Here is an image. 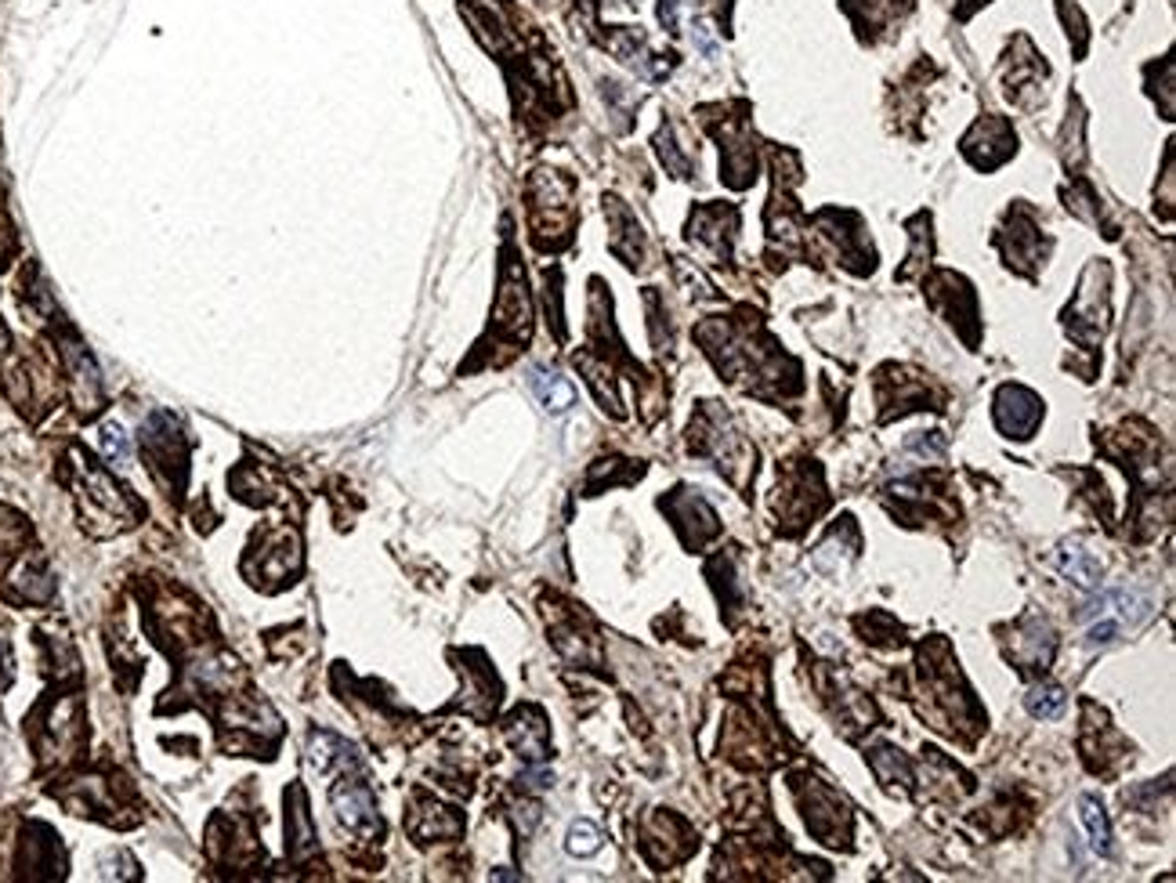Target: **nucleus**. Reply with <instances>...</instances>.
I'll return each instance as SVG.
<instances>
[{
  "instance_id": "nucleus-10",
  "label": "nucleus",
  "mask_w": 1176,
  "mask_h": 883,
  "mask_svg": "<svg viewBox=\"0 0 1176 883\" xmlns=\"http://www.w3.org/2000/svg\"><path fill=\"white\" fill-rule=\"evenodd\" d=\"M529 384H532V391H536V399L543 402V409H551V413H565V409L576 402V388H572L565 377H558V373L532 370Z\"/></svg>"
},
{
  "instance_id": "nucleus-6",
  "label": "nucleus",
  "mask_w": 1176,
  "mask_h": 883,
  "mask_svg": "<svg viewBox=\"0 0 1176 883\" xmlns=\"http://www.w3.org/2000/svg\"><path fill=\"white\" fill-rule=\"evenodd\" d=\"M409 833L417 840H446V836L460 833V815H453L442 804H431V800H417V808L409 815Z\"/></svg>"
},
{
  "instance_id": "nucleus-15",
  "label": "nucleus",
  "mask_w": 1176,
  "mask_h": 883,
  "mask_svg": "<svg viewBox=\"0 0 1176 883\" xmlns=\"http://www.w3.org/2000/svg\"><path fill=\"white\" fill-rule=\"evenodd\" d=\"M565 847H569V855L576 858H590L601 851V829L594 826V822H587V818H579V822H572L569 826V840H565Z\"/></svg>"
},
{
  "instance_id": "nucleus-14",
  "label": "nucleus",
  "mask_w": 1176,
  "mask_h": 883,
  "mask_svg": "<svg viewBox=\"0 0 1176 883\" xmlns=\"http://www.w3.org/2000/svg\"><path fill=\"white\" fill-rule=\"evenodd\" d=\"M286 836H290V851L297 858L304 851H312V822L304 818V811L297 808V789H290V815H286Z\"/></svg>"
},
{
  "instance_id": "nucleus-2",
  "label": "nucleus",
  "mask_w": 1176,
  "mask_h": 883,
  "mask_svg": "<svg viewBox=\"0 0 1176 883\" xmlns=\"http://www.w3.org/2000/svg\"><path fill=\"white\" fill-rule=\"evenodd\" d=\"M80 478H84V485H80V511H84V522L91 529H95V522H113V532H116L134 522L138 507L127 500L124 489L105 475V471L84 464V456H80Z\"/></svg>"
},
{
  "instance_id": "nucleus-13",
  "label": "nucleus",
  "mask_w": 1176,
  "mask_h": 883,
  "mask_svg": "<svg viewBox=\"0 0 1176 883\" xmlns=\"http://www.w3.org/2000/svg\"><path fill=\"white\" fill-rule=\"evenodd\" d=\"M1082 822H1086V829H1090L1093 851L1111 855V826H1108V815H1104L1101 800L1097 797H1082Z\"/></svg>"
},
{
  "instance_id": "nucleus-11",
  "label": "nucleus",
  "mask_w": 1176,
  "mask_h": 883,
  "mask_svg": "<svg viewBox=\"0 0 1176 883\" xmlns=\"http://www.w3.org/2000/svg\"><path fill=\"white\" fill-rule=\"evenodd\" d=\"M1061 572L1082 590H1093L1097 583H1101V561L1093 558L1086 547H1079V543H1072V547H1064L1061 551Z\"/></svg>"
},
{
  "instance_id": "nucleus-1",
  "label": "nucleus",
  "mask_w": 1176,
  "mask_h": 883,
  "mask_svg": "<svg viewBox=\"0 0 1176 883\" xmlns=\"http://www.w3.org/2000/svg\"><path fill=\"white\" fill-rule=\"evenodd\" d=\"M1148 612H1151V601L1140 590L1133 587L1104 590L1101 598L1090 605V630H1086V637H1090V645H1111L1126 630L1140 627L1148 619Z\"/></svg>"
},
{
  "instance_id": "nucleus-7",
  "label": "nucleus",
  "mask_w": 1176,
  "mask_h": 883,
  "mask_svg": "<svg viewBox=\"0 0 1176 883\" xmlns=\"http://www.w3.org/2000/svg\"><path fill=\"white\" fill-rule=\"evenodd\" d=\"M66 362H69V373H73V388L76 395H80V402H84V409H91L98 402V395H102V377H98V366L95 359L87 355L84 344L69 341L66 348Z\"/></svg>"
},
{
  "instance_id": "nucleus-5",
  "label": "nucleus",
  "mask_w": 1176,
  "mask_h": 883,
  "mask_svg": "<svg viewBox=\"0 0 1176 883\" xmlns=\"http://www.w3.org/2000/svg\"><path fill=\"white\" fill-rule=\"evenodd\" d=\"M511 746L522 753L525 760H543L547 757V724H543L540 710H518L511 717Z\"/></svg>"
},
{
  "instance_id": "nucleus-19",
  "label": "nucleus",
  "mask_w": 1176,
  "mask_h": 883,
  "mask_svg": "<svg viewBox=\"0 0 1176 883\" xmlns=\"http://www.w3.org/2000/svg\"><path fill=\"white\" fill-rule=\"evenodd\" d=\"M522 782L529 789H551L554 786V775H551V771H529Z\"/></svg>"
},
{
  "instance_id": "nucleus-22",
  "label": "nucleus",
  "mask_w": 1176,
  "mask_h": 883,
  "mask_svg": "<svg viewBox=\"0 0 1176 883\" xmlns=\"http://www.w3.org/2000/svg\"><path fill=\"white\" fill-rule=\"evenodd\" d=\"M0 681H8V656H4V648H0Z\"/></svg>"
},
{
  "instance_id": "nucleus-8",
  "label": "nucleus",
  "mask_w": 1176,
  "mask_h": 883,
  "mask_svg": "<svg viewBox=\"0 0 1176 883\" xmlns=\"http://www.w3.org/2000/svg\"><path fill=\"white\" fill-rule=\"evenodd\" d=\"M1014 659L1017 663H1025L1028 670H1046L1053 659V634L1050 627H1043V623H1035V619H1028L1025 630H1021V637L1014 641Z\"/></svg>"
},
{
  "instance_id": "nucleus-3",
  "label": "nucleus",
  "mask_w": 1176,
  "mask_h": 883,
  "mask_svg": "<svg viewBox=\"0 0 1176 883\" xmlns=\"http://www.w3.org/2000/svg\"><path fill=\"white\" fill-rule=\"evenodd\" d=\"M330 804H333V811H337V818H341L351 833L373 836L380 829L377 808H373V793L362 786L359 779H344L341 786L330 793Z\"/></svg>"
},
{
  "instance_id": "nucleus-21",
  "label": "nucleus",
  "mask_w": 1176,
  "mask_h": 883,
  "mask_svg": "<svg viewBox=\"0 0 1176 883\" xmlns=\"http://www.w3.org/2000/svg\"><path fill=\"white\" fill-rule=\"evenodd\" d=\"M4 250H11V225H8V218L0 214V257H4Z\"/></svg>"
},
{
  "instance_id": "nucleus-16",
  "label": "nucleus",
  "mask_w": 1176,
  "mask_h": 883,
  "mask_svg": "<svg viewBox=\"0 0 1176 883\" xmlns=\"http://www.w3.org/2000/svg\"><path fill=\"white\" fill-rule=\"evenodd\" d=\"M873 768H876V775H880V782H887V786H894V782H912L905 760H901L894 750H887V746L873 750Z\"/></svg>"
},
{
  "instance_id": "nucleus-9",
  "label": "nucleus",
  "mask_w": 1176,
  "mask_h": 883,
  "mask_svg": "<svg viewBox=\"0 0 1176 883\" xmlns=\"http://www.w3.org/2000/svg\"><path fill=\"white\" fill-rule=\"evenodd\" d=\"M312 764L323 771V775H330L333 768L337 771L355 768V750H351L344 739H337V735L315 732L312 735Z\"/></svg>"
},
{
  "instance_id": "nucleus-18",
  "label": "nucleus",
  "mask_w": 1176,
  "mask_h": 883,
  "mask_svg": "<svg viewBox=\"0 0 1176 883\" xmlns=\"http://www.w3.org/2000/svg\"><path fill=\"white\" fill-rule=\"evenodd\" d=\"M945 446H949V442H945L941 431H930V435L912 438L909 442V449H916V453H923V456H945Z\"/></svg>"
},
{
  "instance_id": "nucleus-12",
  "label": "nucleus",
  "mask_w": 1176,
  "mask_h": 883,
  "mask_svg": "<svg viewBox=\"0 0 1176 883\" xmlns=\"http://www.w3.org/2000/svg\"><path fill=\"white\" fill-rule=\"evenodd\" d=\"M1025 706L1032 717H1043V721H1053V717H1061L1064 706H1068V695L1057 688V684H1035L1032 692L1025 695Z\"/></svg>"
},
{
  "instance_id": "nucleus-20",
  "label": "nucleus",
  "mask_w": 1176,
  "mask_h": 883,
  "mask_svg": "<svg viewBox=\"0 0 1176 883\" xmlns=\"http://www.w3.org/2000/svg\"><path fill=\"white\" fill-rule=\"evenodd\" d=\"M659 15H663L666 29H674L677 26V0H663V4H659Z\"/></svg>"
},
{
  "instance_id": "nucleus-4",
  "label": "nucleus",
  "mask_w": 1176,
  "mask_h": 883,
  "mask_svg": "<svg viewBox=\"0 0 1176 883\" xmlns=\"http://www.w3.org/2000/svg\"><path fill=\"white\" fill-rule=\"evenodd\" d=\"M1043 417V406L1032 391L1025 388H1003L996 399V424L1010 438H1032L1035 424Z\"/></svg>"
},
{
  "instance_id": "nucleus-17",
  "label": "nucleus",
  "mask_w": 1176,
  "mask_h": 883,
  "mask_svg": "<svg viewBox=\"0 0 1176 883\" xmlns=\"http://www.w3.org/2000/svg\"><path fill=\"white\" fill-rule=\"evenodd\" d=\"M98 442H102V453L109 456V460H124L127 453H131V442H127L124 428L120 424H102V431H98Z\"/></svg>"
}]
</instances>
